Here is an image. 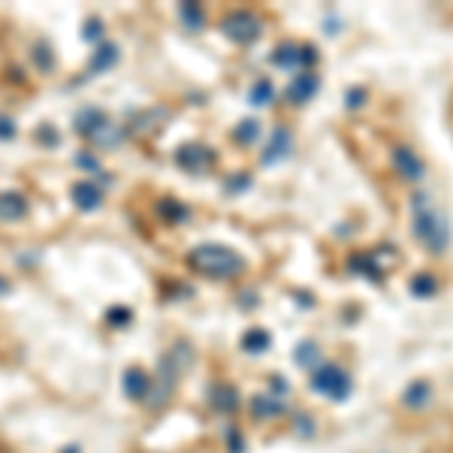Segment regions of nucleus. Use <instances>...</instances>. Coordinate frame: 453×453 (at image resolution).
<instances>
[{
  "instance_id": "nucleus-15",
  "label": "nucleus",
  "mask_w": 453,
  "mask_h": 453,
  "mask_svg": "<svg viewBox=\"0 0 453 453\" xmlns=\"http://www.w3.org/2000/svg\"><path fill=\"white\" fill-rule=\"evenodd\" d=\"M115 60H118V46H112V43H100V46H97V52L91 55V64H88V76H94V73H103V70L115 67Z\"/></svg>"
},
{
  "instance_id": "nucleus-8",
  "label": "nucleus",
  "mask_w": 453,
  "mask_h": 453,
  "mask_svg": "<svg viewBox=\"0 0 453 453\" xmlns=\"http://www.w3.org/2000/svg\"><path fill=\"white\" fill-rule=\"evenodd\" d=\"M317 88H320V76L315 73V70H302V73L294 76V82H290V88H287V100L294 106H302L317 94Z\"/></svg>"
},
{
  "instance_id": "nucleus-34",
  "label": "nucleus",
  "mask_w": 453,
  "mask_h": 453,
  "mask_svg": "<svg viewBox=\"0 0 453 453\" xmlns=\"http://www.w3.org/2000/svg\"><path fill=\"white\" fill-rule=\"evenodd\" d=\"M6 79H9V82L25 85V70L22 67H6Z\"/></svg>"
},
{
  "instance_id": "nucleus-28",
  "label": "nucleus",
  "mask_w": 453,
  "mask_h": 453,
  "mask_svg": "<svg viewBox=\"0 0 453 453\" xmlns=\"http://www.w3.org/2000/svg\"><path fill=\"white\" fill-rule=\"evenodd\" d=\"M34 136H37V143H43L46 148H55V145L60 143V133H58V130H55L52 124H43V127H39Z\"/></svg>"
},
{
  "instance_id": "nucleus-9",
  "label": "nucleus",
  "mask_w": 453,
  "mask_h": 453,
  "mask_svg": "<svg viewBox=\"0 0 453 453\" xmlns=\"http://www.w3.org/2000/svg\"><path fill=\"white\" fill-rule=\"evenodd\" d=\"M290 143H294V136H290L287 127H275L272 130V139L269 145L263 148V155H260V160L269 166V164H278V160H284L290 155Z\"/></svg>"
},
{
  "instance_id": "nucleus-12",
  "label": "nucleus",
  "mask_w": 453,
  "mask_h": 453,
  "mask_svg": "<svg viewBox=\"0 0 453 453\" xmlns=\"http://www.w3.org/2000/svg\"><path fill=\"white\" fill-rule=\"evenodd\" d=\"M27 215V199L18 190H6L0 194V221H18Z\"/></svg>"
},
{
  "instance_id": "nucleus-33",
  "label": "nucleus",
  "mask_w": 453,
  "mask_h": 453,
  "mask_svg": "<svg viewBox=\"0 0 453 453\" xmlns=\"http://www.w3.org/2000/svg\"><path fill=\"white\" fill-rule=\"evenodd\" d=\"M76 164L85 166V169H94V173H100V160L94 155H88V151H79L76 155Z\"/></svg>"
},
{
  "instance_id": "nucleus-21",
  "label": "nucleus",
  "mask_w": 453,
  "mask_h": 453,
  "mask_svg": "<svg viewBox=\"0 0 453 453\" xmlns=\"http://www.w3.org/2000/svg\"><path fill=\"white\" fill-rule=\"evenodd\" d=\"M164 118H169V112L157 106V109H151V112L136 118V130H139V133H151V130H157L160 124H164Z\"/></svg>"
},
{
  "instance_id": "nucleus-20",
  "label": "nucleus",
  "mask_w": 453,
  "mask_h": 453,
  "mask_svg": "<svg viewBox=\"0 0 453 453\" xmlns=\"http://www.w3.org/2000/svg\"><path fill=\"white\" fill-rule=\"evenodd\" d=\"M242 348L248 350V354H260V350L269 348V332L266 329H248L245 336H242Z\"/></svg>"
},
{
  "instance_id": "nucleus-22",
  "label": "nucleus",
  "mask_w": 453,
  "mask_h": 453,
  "mask_svg": "<svg viewBox=\"0 0 453 453\" xmlns=\"http://www.w3.org/2000/svg\"><path fill=\"white\" fill-rule=\"evenodd\" d=\"M272 97H275V88H272L269 79H260V82H254V88H251V106H269L272 103Z\"/></svg>"
},
{
  "instance_id": "nucleus-3",
  "label": "nucleus",
  "mask_w": 453,
  "mask_h": 453,
  "mask_svg": "<svg viewBox=\"0 0 453 453\" xmlns=\"http://www.w3.org/2000/svg\"><path fill=\"white\" fill-rule=\"evenodd\" d=\"M311 384L317 393H324L329 399H348L350 393V375L336 362H320V366L311 372Z\"/></svg>"
},
{
  "instance_id": "nucleus-18",
  "label": "nucleus",
  "mask_w": 453,
  "mask_h": 453,
  "mask_svg": "<svg viewBox=\"0 0 453 453\" xmlns=\"http://www.w3.org/2000/svg\"><path fill=\"white\" fill-rule=\"evenodd\" d=\"M296 362H299V366L302 369H311V372H315L317 366H320V348L315 345V341H302V345L296 348Z\"/></svg>"
},
{
  "instance_id": "nucleus-7",
  "label": "nucleus",
  "mask_w": 453,
  "mask_h": 453,
  "mask_svg": "<svg viewBox=\"0 0 453 453\" xmlns=\"http://www.w3.org/2000/svg\"><path fill=\"white\" fill-rule=\"evenodd\" d=\"M393 166H396V173L408 181H420L426 176V166H423V160L414 155V148L408 145H396L393 148Z\"/></svg>"
},
{
  "instance_id": "nucleus-4",
  "label": "nucleus",
  "mask_w": 453,
  "mask_h": 453,
  "mask_svg": "<svg viewBox=\"0 0 453 453\" xmlns=\"http://www.w3.org/2000/svg\"><path fill=\"white\" fill-rule=\"evenodd\" d=\"M221 30H224L233 43L248 46V43H254V39L263 34V25H260V18L254 13H248V9H236V13H230L224 22H221Z\"/></svg>"
},
{
  "instance_id": "nucleus-26",
  "label": "nucleus",
  "mask_w": 453,
  "mask_h": 453,
  "mask_svg": "<svg viewBox=\"0 0 453 453\" xmlns=\"http://www.w3.org/2000/svg\"><path fill=\"white\" fill-rule=\"evenodd\" d=\"M429 399V384H423V381H417V384H411V390H405V402L408 405H423V402Z\"/></svg>"
},
{
  "instance_id": "nucleus-17",
  "label": "nucleus",
  "mask_w": 453,
  "mask_h": 453,
  "mask_svg": "<svg viewBox=\"0 0 453 453\" xmlns=\"http://www.w3.org/2000/svg\"><path fill=\"white\" fill-rule=\"evenodd\" d=\"M211 405H215L221 414H230V411L239 405L236 390H233V387H218V390H211Z\"/></svg>"
},
{
  "instance_id": "nucleus-10",
  "label": "nucleus",
  "mask_w": 453,
  "mask_h": 453,
  "mask_svg": "<svg viewBox=\"0 0 453 453\" xmlns=\"http://www.w3.org/2000/svg\"><path fill=\"white\" fill-rule=\"evenodd\" d=\"M70 197H73L76 209H82V211H97L103 206V194H100V188L94 181H76V185L70 188Z\"/></svg>"
},
{
  "instance_id": "nucleus-13",
  "label": "nucleus",
  "mask_w": 453,
  "mask_h": 453,
  "mask_svg": "<svg viewBox=\"0 0 453 453\" xmlns=\"http://www.w3.org/2000/svg\"><path fill=\"white\" fill-rule=\"evenodd\" d=\"M127 139V130L121 124H112V121H106L103 127L94 130V136H91V143H94L97 148H118L121 143Z\"/></svg>"
},
{
  "instance_id": "nucleus-19",
  "label": "nucleus",
  "mask_w": 453,
  "mask_h": 453,
  "mask_svg": "<svg viewBox=\"0 0 453 453\" xmlns=\"http://www.w3.org/2000/svg\"><path fill=\"white\" fill-rule=\"evenodd\" d=\"M181 22H185L188 30H203L206 25V13H203V6L199 4H181Z\"/></svg>"
},
{
  "instance_id": "nucleus-2",
  "label": "nucleus",
  "mask_w": 453,
  "mask_h": 453,
  "mask_svg": "<svg viewBox=\"0 0 453 453\" xmlns=\"http://www.w3.org/2000/svg\"><path fill=\"white\" fill-rule=\"evenodd\" d=\"M188 263L194 266L199 275H209L215 281H227V278H236L242 269H245V260H242L236 251H230L227 245H197L194 251L188 254Z\"/></svg>"
},
{
  "instance_id": "nucleus-24",
  "label": "nucleus",
  "mask_w": 453,
  "mask_h": 453,
  "mask_svg": "<svg viewBox=\"0 0 453 453\" xmlns=\"http://www.w3.org/2000/svg\"><path fill=\"white\" fill-rule=\"evenodd\" d=\"M233 136H236V143H245V145H251V143H254V139L260 136V121H254V118H245V121H242V124H236Z\"/></svg>"
},
{
  "instance_id": "nucleus-29",
  "label": "nucleus",
  "mask_w": 453,
  "mask_h": 453,
  "mask_svg": "<svg viewBox=\"0 0 453 453\" xmlns=\"http://www.w3.org/2000/svg\"><path fill=\"white\" fill-rule=\"evenodd\" d=\"M106 320H109L112 327H127V324H130V308H124V306L109 308V311H106Z\"/></svg>"
},
{
  "instance_id": "nucleus-16",
  "label": "nucleus",
  "mask_w": 453,
  "mask_h": 453,
  "mask_svg": "<svg viewBox=\"0 0 453 453\" xmlns=\"http://www.w3.org/2000/svg\"><path fill=\"white\" fill-rule=\"evenodd\" d=\"M157 211L164 215V221H169V224H185V221L190 218V209L181 206L178 199H173V197H166L164 203L157 206Z\"/></svg>"
},
{
  "instance_id": "nucleus-32",
  "label": "nucleus",
  "mask_w": 453,
  "mask_h": 453,
  "mask_svg": "<svg viewBox=\"0 0 453 453\" xmlns=\"http://www.w3.org/2000/svg\"><path fill=\"white\" fill-rule=\"evenodd\" d=\"M248 185H251V178H248V176H239V178H227L224 190H227L230 197H233V194H239V190H245Z\"/></svg>"
},
{
  "instance_id": "nucleus-6",
  "label": "nucleus",
  "mask_w": 453,
  "mask_h": 453,
  "mask_svg": "<svg viewBox=\"0 0 453 453\" xmlns=\"http://www.w3.org/2000/svg\"><path fill=\"white\" fill-rule=\"evenodd\" d=\"M176 164L181 169H188V173L199 176V173H206V169L215 164V155H211V148L199 145V143H188V145H181L176 151Z\"/></svg>"
},
{
  "instance_id": "nucleus-14",
  "label": "nucleus",
  "mask_w": 453,
  "mask_h": 453,
  "mask_svg": "<svg viewBox=\"0 0 453 453\" xmlns=\"http://www.w3.org/2000/svg\"><path fill=\"white\" fill-rule=\"evenodd\" d=\"M124 393L130 399H148V393H151V384H148V375L143 369H127L124 372Z\"/></svg>"
},
{
  "instance_id": "nucleus-35",
  "label": "nucleus",
  "mask_w": 453,
  "mask_h": 453,
  "mask_svg": "<svg viewBox=\"0 0 453 453\" xmlns=\"http://www.w3.org/2000/svg\"><path fill=\"white\" fill-rule=\"evenodd\" d=\"M362 97H366V91H348V106L354 109V106H362Z\"/></svg>"
},
{
  "instance_id": "nucleus-31",
  "label": "nucleus",
  "mask_w": 453,
  "mask_h": 453,
  "mask_svg": "<svg viewBox=\"0 0 453 453\" xmlns=\"http://www.w3.org/2000/svg\"><path fill=\"white\" fill-rule=\"evenodd\" d=\"M13 136H15V121L9 118V115H0V139H4V143H9Z\"/></svg>"
},
{
  "instance_id": "nucleus-27",
  "label": "nucleus",
  "mask_w": 453,
  "mask_h": 453,
  "mask_svg": "<svg viewBox=\"0 0 453 453\" xmlns=\"http://www.w3.org/2000/svg\"><path fill=\"white\" fill-rule=\"evenodd\" d=\"M411 294H414V296H432V294H435V278L417 275L414 281H411Z\"/></svg>"
},
{
  "instance_id": "nucleus-25",
  "label": "nucleus",
  "mask_w": 453,
  "mask_h": 453,
  "mask_svg": "<svg viewBox=\"0 0 453 453\" xmlns=\"http://www.w3.org/2000/svg\"><path fill=\"white\" fill-rule=\"evenodd\" d=\"M251 408H254L257 417H278L281 414V402H275L272 396H257L251 402Z\"/></svg>"
},
{
  "instance_id": "nucleus-23",
  "label": "nucleus",
  "mask_w": 453,
  "mask_h": 453,
  "mask_svg": "<svg viewBox=\"0 0 453 453\" xmlns=\"http://www.w3.org/2000/svg\"><path fill=\"white\" fill-rule=\"evenodd\" d=\"M30 55H34V64L43 70V73H52L55 70V52L48 48V43H34V52Z\"/></svg>"
},
{
  "instance_id": "nucleus-1",
  "label": "nucleus",
  "mask_w": 453,
  "mask_h": 453,
  "mask_svg": "<svg viewBox=\"0 0 453 453\" xmlns=\"http://www.w3.org/2000/svg\"><path fill=\"white\" fill-rule=\"evenodd\" d=\"M411 221H414L411 227H414V236L420 239V245L432 251V254H445L450 245V221L445 218V211L435 209L429 194L411 197Z\"/></svg>"
},
{
  "instance_id": "nucleus-11",
  "label": "nucleus",
  "mask_w": 453,
  "mask_h": 453,
  "mask_svg": "<svg viewBox=\"0 0 453 453\" xmlns=\"http://www.w3.org/2000/svg\"><path fill=\"white\" fill-rule=\"evenodd\" d=\"M106 121H109V118H106V112H103L100 106H82V109L76 112V118H73V127H76L79 136L91 139V136H94V130L103 127Z\"/></svg>"
},
{
  "instance_id": "nucleus-30",
  "label": "nucleus",
  "mask_w": 453,
  "mask_h": 453,
  "mask_svg": "<svg viewBox=\"0 0 453 453\" xmlns=\"http://www.w3.org/2000/svg\"><path fill=\"white\" fill-rule=\"evenodd\" d=\"M82 37L91 39V43H94V39H100V37H103V22H100V18H88Z\"/></svg>"
},
{
  "instance_id": "nucleus-36",
  "label": "nucleus",
  "mask_w": 453,
  "mask_h": 453,
  "mask_svg": "<svg viewBox=\"0 0 453 453\" xmlns=\"http://www.w3.org/2000/svg\"><path fill=\"white\" fill-rule=\"evenodd\" d=\"M4 294H9V281H6L4 275H0V296H4Z\"/></svg>"
},
{
  "instance_id": "nucleus-5",
  "label": "nucleus",
  "mask_w": 453,
  "mask_h": 453,
  "mask_svg": "<svg viewBox=\"0 0 453 453\" xmlns=\"http://www.w3.org/2000/svg\"><path fill=\"white\" fill-rule=\"evenodd\" d=\"M272 64L294 70V67H315L317 64V48L315 46H296V43H284L275 48L272 55Z\"/></svg>"
}]
</instances>
